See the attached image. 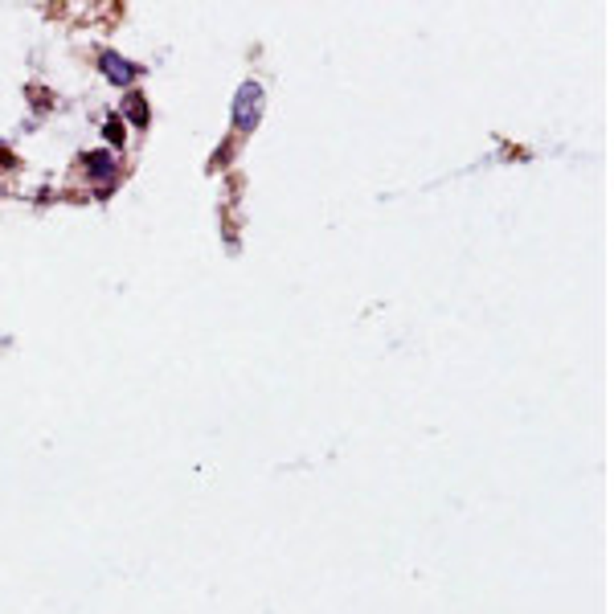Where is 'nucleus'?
<instances>
[{
    "label": "nucleus",
    "mask_w": 614,
    "mask_h": 614,
    "mask_svg": "<svg viewBox=\"0 0 614 614\" xmlns=\"http://www.w3.org/2000/svg\"><path fill=\"white\" fill-rule=\"evenodd\" d=\"M127 103H131V107H127V111H131V119H136V123H144V119H148V107H144V98H140V94H131Z\"/></svg>",
    "instance_id": "nucleus-1"
},
{
    "label": "nucleus",
    "mask_w": 614,
    "mask_h": 614,
    "mask_svg": "<svg viewBox=\"0 0 614 614\" xmlns=\"http://www.w3.org/2000/svg\"><path fill=\"white\" fill-rule=\"evenodd\" d=\"M107 140H111V144H119V140H123V123H119V119H111V123H107Z\"/></svg>",
    "instance_id": "nucleus-2"
}]
</instances>
